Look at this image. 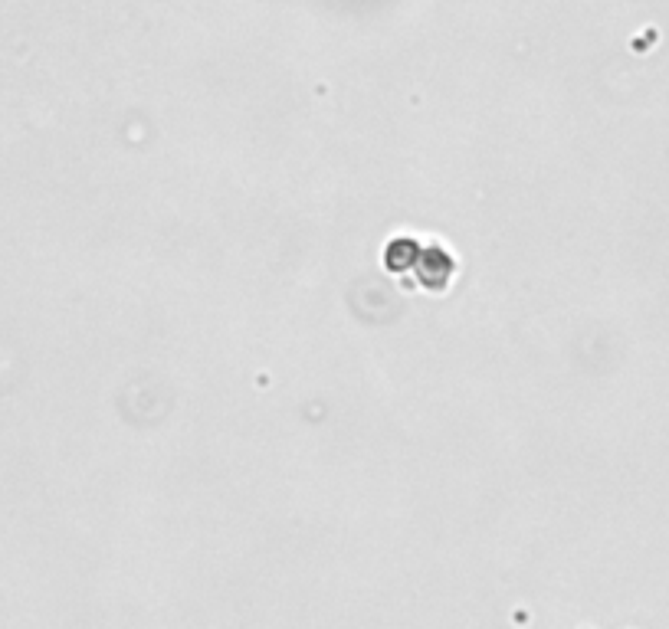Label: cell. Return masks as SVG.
I'll list each match as a JSON object with an SVG mask.
<instances>
[{"mask_svg":"<svg viewBox=\"0 0 669 629\" xmlns=\"http://www.w3.org/2000/svg\"><path fill=\"white\" fill-rule=\"evenodd\" d=\"M417 276H420V282H424L427 289H446V282H450V276H453V259L443 253V249H437V246H430V249H424V253L417 256Z\"/></svg>","mask_w":669,"mask_h":629,"instance_id":"obj_1","label":"cell"},{"mask_svg":"<svg viewBox=\"0 0 669 629\" xmlns=\"http://www.w3.org/2000/svg\"><path fill=\"white\" fill-rule=\"evenodd\" d=\"M384 259H387V266H391V269H407V266L417 263V246L410 243V240H397L384 253Z\"/></svg>","mask_w":669,"mask_h":629,"instance_id":"obj_2","label":"cell"}]
</instances>
